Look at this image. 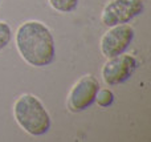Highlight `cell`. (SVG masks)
Wrapping results in <instances>:
<instances>
[{"label":"cell","instance_id":"cell-8","mask_svg":"<svg viewBox=\"0 0 151 142\" xmlns=\"http://www.w3.org/2000/svg\"><path fill=\"white\" fill-rule=\"evenodd\" d=\"M96 101L101 108H107L114 102V93L110 89H99L96 96Z\"/></svg>","mask_w":151,"mask_h":142},{"label":"cell","instance_id":"cell-6","mask_svg":"<svg viewBox=\"0 0 151 142\" xmlns=\"http://www.w3.org/2000/svg\"><path fill=\"white\" fill-rule=\"evenodd\" d=\"M134 36H135V31L127 23L110 27L109 31L105 32L104 36L101 37V43H99L101 53L106 58L121 55L130 47Z\"/></svg>","mask_w":151,"mask_h":142},{"label":"cell","instance_id":"cell-2","mask_svg":"<svg viewBox=\"0 0 151 142\" xmlns=\"http://www.w3.org/2000/svg\"><path fill=\"white\" fill-rule=\"evenodd\" d=\"M13 117L19 126L33 137L47 134L52 125L50 116L44 104L31 93H24L15 101Z\"/></svg>","mask_w":151,"mask_h":142},{"label":"cell","instance_id":"cell-10","mask_svg":"<svg viewBox=\"0 0 151 142\" xmlns=\"http://www.w3.org/2000/svg\"><path fill=\"white\" fill-rule=\"evenodd\" d=\"M0 1H1V0H0Z\"/></svg>","mask_w":151,"mask_h":142},{"label":"cell","instance_id":"cell-1","mask_svg":"<svg viewBox=\"0 0 151 142\" xmlns=\"http://www.w3.org/2000/svg\"><path fill=\"white\" fill-rule=\"evenodd\" d=\"M15 44L20 57L33 68H45L56 58V41L44 23L28 20L19 25Z\"/></svg>","mask_w":151,"mask_h":142},{"label":"cell","instance_id":"cell-9","mask_svg":"<svg viewBox=\"0 0 151 142\" xmlns=\"http://www.w3.org/2000/svg\"><path fill=\"white\" fill-rule=\"evenodd\" d=\"M12 40V29L9 24L0 20V50H3Z\"/></svg>","mask_w":151,"mask_h":142},{"label":"cell","instance_id":"cell-3","mask_svg":"<svg viewBox=\"0 0 151 142\" xmlns=\"http://www.w3.org/2000/svg\"><path fill=\"white\" fill-rule=\"evenodd\" d=\"M143 9V0H110L102 9L101 21L107 28L126 24L141 15Z\"/></svg>","mask_w":151,"mask_h":142},{"label":"cell","instance_id":"cell-7","mask_svg":"<svg viewBox=\"0 0 151 142\" xmlns=\"http://www.w3.org/2000/svg\"><path fill=\"white\" fill-rule=\"evenodd\" d=\"M48 1H49L50 7L57 12L70 13L77 9L80 0H48Z\"/></svg>","mask_w":151,"mask_h":142},{"label":"cell","instance_id":"cell-4","mask_svg":"<svg viewBox=\"0 0 151 142\" xmlns=\"http://www.w3.org/2000/svg\"><path fill=\"white\" fill-rule=\"evenodd\" d=\"M137 68H138L137 58L123 52L118 56L107 58V61L102 66L101 76L106 85L115 86L130 80Z\"/></svg>","mask_w":151,"mask_h":142},{"label":"cell","instance_id":"cell-5","mask_svg":"<svg viewBox=\"0 0 151 142\" xmlns=\"http://www.w3.org/2000/svg\"><path fill=\"white\" fill-rule=\"evenodd\" d=\"M99 90L98 80L91 74H85L78 79L72 86L68 96V108L73 113L86 110L96 102V96Z\"/></svg>","mask_w":151,"mask_h":142}]
</instances>
